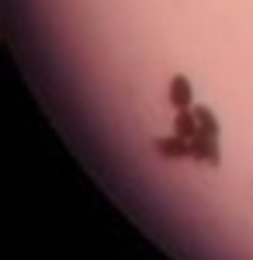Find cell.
I'll list each match as a JSON object with an SVG mask.
<instances>
[{
	"mask_svg": "<svg viewBox=\"0 0 253 260\" xmlns=\"http://www.w3.org/2000/svg\"><path fill=\"white\" fill-rule=\"evenodd\" d=\"M191 156L198 163H208V167H218L222 156H218V136H208V132H201L198 128L195 139H191Z\"/></svg>",
	"mask_w": 253,
	"mask_h": 260,
	"instance_id": "1",
	"label": "cell"
},
{
	"mask_svg": "<svg viewBox=\"0 0 253 260\" xmlns=\"http://www.w3.org/2000/svg\"><path fill=\"white\" fill-rule=\"evenodd\" d=\"M170 104H174V111L195 108V87H191V80L184 73H177L174 80H170Z\"/></svg>",
	"mask_w": 253,
	"mask_h": 260,
	"instance_id": "2",
	"label": "cell"
},
{
	"mask_svg": "<svg viewBox=\"0 0 253 260\" xmlns=\"http://www.w3.org/2000/svg\"><path fill=\"white\" fill-rule=\"evenodd\" d=\"M156 149H160V156H167V160H184V156H191V142L180 139V136L156 139Z\"/></svg>",
	"mask_w": 253,
	"mask_h": 260,
	"instance_id": "3",
	"label": "cell"
},
{
	"mask_svg": "<svg viewBox=\"0 0 253 260\" xmlns=\"http://www.w3.org/2000/svg\"><path fill=\"white\" fill-rule=\"evenodd\" d=\"M195 132H198V118H195V111L191 108H184V111H177L174 115V136H180V139H195Z\"/></svg>",
	"mask_w": 253,
	"mask_h": 260,
	"instance_id": "4",
	"label": "cell"
},
{
	"mask_svg": "<svg viewBox=\"0 0 253 260\" xmlns=\"http://www.w3.org/2000/svg\"><path fill=\"white\" fill-rule=\"evenodd\" d=\"M198 118V128L201 132H208V136H218V121H215V111L212 108H205V104H198V108H191Z\"/></svg>",
	"mask_w": 253,
	"mask_h": 260,
	"instance_id": "5",
	"label": "cell"
}]
</instances>
